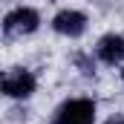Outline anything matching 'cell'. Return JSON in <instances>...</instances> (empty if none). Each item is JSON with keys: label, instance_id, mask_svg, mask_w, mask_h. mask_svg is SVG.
Segmentation results:
<instances>
[{"label": "cell", "instance_id": "obj_1", "mask_svg": "<svg viewBox=\"0 0 124 124\" xmlns=\"http://www.w3.org/2000/svg\"><path fill=\"white\" fill-rule=\"evenodd\" d=\"M95 121V104L90 98H75L63 104L58 113V124H93Z\"/></svg>", "mask_w": 124, "mask_h": 124}, {"label": "cell", "instance_id": "obj_7", "mask_svg": "<svg viewBox=\"0 0 124 124\" xmlns=\"http://www.w3.org/2000/svg\"><path fill=\"white\" fill-rule=\"evenodd\" d=\"M121 75H124V69H121Z\"/></svg>", "mask_w": 124, "mask_h": 124}, {"label": "cell", "instance_id": "obj_4", "mask_svg": "<svg viewBox=\"0 0 124 124\" xmlns=\"http://www.w3.org/2000/svg\"><path fill=\"white\" fill-rule=\"evenodd\" d=\"M52 26L61 32V35H69V38H78L84 26H87V17L81 15V12H72V9H63L55 15V20H52Z\"/></svg>", "mask_w": 124, "mask_h": 124}, {"label": "cell", "instance_id": "obj_6", "mask_svg": "<svg viewBox=\"0 0 124 124\" xmlns=\"http://www.w3.org/2000/svg\"><path fill=\"white\" fill-rule=\"evenodd\" d=\"M107 124H124V118H121V116H116V118H110Z\"/></svg>", "mask_w": 124, "mask_h": 124}, {"label": "cell", "instance_id": "obj_3", "mask_svg": "<svg viewBox=\"0 0 124 124\" xmlns=\"http://www.w3.org/2000/svg\"><path fill=\"white\" fill-rule=\"evenodd\" d=\"M3 29L6 35H15V32H35L38 29V12L35 9H15V12H9L6 15V20H3Z\"/></svg>", "mask_w": 124, "mask_h": 124}, {"label": "cell", "instance_id": "obj_5", "mask_svg": "<svg viewBox=\"0 0 124 124\" xmlns=\"http://www.w3.org/2000/svg\"><path fill=\"white\" fill-rule=\"evenodd\" d=\"M98 55H101L104 63H116L124 55V38H121V35H107V38H101Z\"/></svg>", "mask_w": 124, "mask_h": 124}, {"label": "cell", "instance_id": "obj_2", "mask_svg": "<svg viewBox=\"0 0 124 124\" xmlns=\"http://www.w3.org/2000/svg\"><path fill=\"white\" fill-rule=\"evenodd\" d=\"M3 93L12 95V98H26V95L35 93V78H32V72L26 69H12V72H6V78H3Z\"/></svg>", "mask_w": 124, "mask_h": 124}]
</instances>
